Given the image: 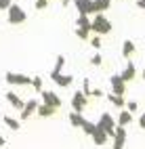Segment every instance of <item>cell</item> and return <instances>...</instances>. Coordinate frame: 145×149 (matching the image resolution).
Listing matches in <instances>:
<instances>
[{"label": "cell", "mask_w": 145, "mask_h": 149, "mask_svg": "<svg viewBox=\"0 0 145 149\" xmlns=\"http://www.w3.org/2000/svg\"><path fill=\"white\" fill-rule=\"evenodd\" d=\"M93 32H97L99 36H105V34H109L112 32V23H109V19L105 17L103 13H99V15H95V19H93Z\"/></svg>", "instance_id": "cell-1"}, {"label": "cell", "mask_w": 145, "mask_h": 149, "mask_svg": "<svg viewBox=\"0 0 145 149\" xmlns=\"http://www.w3.org/2000/svg\"><path fill=\"white\" fill-rule=\"evenodd\" d=\"M6 13H8V23H11V25H21V23H25V19H27L25 11L19 4H11Z\"/></svg>", "instance_id": "cell-2"}, {"label": "cell", "mask_w": 145, "mask_h": 149, "mask_svg": "<svg viewBox=\"0 0 145 149\" xmlns=\"http://www.w3.org/2000/svg\"><path fill=\"white\" fill-rule=\"evenodd\" d=\"M4 80L11 84V86H30L32 84V78L25 76V74H15V72H6L4 74Z\"/></svg>", "instance_id": "cell-3"}, {"label": "cell", "mask_w": 145, "mask_h": 149, "mask_svg": "<svg viewBox=\"0 0 145 149\" xmlns=\"http://www.w3.org/2000/svg\"><path fill=\"white\" fill-rule=\"evenodd\" d=\"M99 124L105 132H107V136H114V132H116V126H118V122L114 120V116H109V113H101V118H99Z\"/></svg>", "instance_id": "cell-4"}, {"label": "cell", "mask_w": 145, "mask_h": 149, "mask_svg": "<svg viewBox=\"0 0 145 149\" xmlns=\"http://www.w3.org/2000/svg\"><path fill=\"white\" fill-rule=\"evenodd\" d=\"M40 97H42V103L53 107V109H59L61 107V99L57 93H51V91H40Z\"/></svg>", "instance_id": "cell-5"}, {"label": "cell", "mask_w": 145, "mask_h": 149, "mask_svg": "<svg viewBox=\"0 0 145 149\" xmlns=\"http://www.w3.org/2000/svg\"><path fill=\"white\" fill-rule=\"evenodd\" d=\"M86 99H89V97H86L82 91H76V93H74V97H72V109H74L76 113H82V111H84Z\"/></svg>", "instance_id": "cell-6"}, {"label": "cell", "mask_w": 145, "mask_h": 149, "mask_svg": "<svg viewBox=\"0 0 145 149\" xmlns=\"http://www.w3.org/2000/svg\"><path fill=\"white\" fill-rule=\"evenodd\" d=\"M124 145H126V130H124V126H116L112 149H124Z\"/></svg>", "instance_id": "cell-7"}, {"label": "cell", "mask_w": 145, "mask_h": 149, "mask_svg": "<svg viewBox=\"0 0 145 149\" xmlns=\"http://www.w3.org/2000/svg\"><path fill=\"white\" fill-rule=\"evenodd\" d=\"M36 109H38V101H36V99H30V101H25V105H23V109H21V113H19L21 122L30 120L32 113H36Z\"/></svg>", "instance_id": "cell-8"}, {"label": "cell", "mask_w": 145, "mask_h": 149, "mask_svg": "<svg viewBox=\"0 0 145 149\" xmlns=\"http://www.w3.org/2000/svg\"><path fill=\"white\" fill-rule=\"evenodd\" d=\"M91 139H93V143H95V145L103 147L105 143H107V139H109V136H107V132H105V130H103V128H101L99 124H95V132L91 134Z\"/></svg>", "instance_id": "cell-9"}, {"label": "cell", "mask_w": 145, "mask_h": 149, "mask_svg": "<svg viewBox=\"0 0 145 149\" xmlns=\"http://www.w3.org/2000/svg\"><path fill=\"white\" fill-rule=\"evenodd\" d=\"M109 84H112V93L114 95H124V93H126V82H124L120 76H112Z\"/></svg>", "instance_id": "cell-10"}, {"label": "cell", "mask_w": 145, "mask_h": 149, "mask_svg": "<svg viewBox=\"0 0 145 149\" xmlns=\"http://www.w3.org/2000/svg\"><path fill=\"white\" fill-rule=\"evenodd\" d=\"M51 80H53L57 86L67 88V86L74 82V76H67V74H53V72H51Z\"/></svg>", "instance_id": "cell-11"}, {"label": "cell", "mask_w": 145, "mask_h": 149, "mask_svg": "<svg viewBox=\"0 0 145 149\" xmlns=\"http://www.w3.org/2000/svg\"><path fill=\"white\" fill-rule=\"evenodd\" d=\"M74 6L78 8V15H91L93 13V0H74Z\"/></svg>", "instance_id": "cell-12"}, {"label": "cell", "mask_w": 145, "mask_h": 149, "mask_svg": "<svg viewBox=\"0 0 145 149\" xmlns=\"http://www.w3.org/2000/svg\"><path fill=\"white\" fill-rule=\"evenodd\" d=\"M135 76H137V67H135L132 61H128L126 67H124V72L120 74V78H122L124 82H130V80H135Z\"/></svg>", "instance_id": "cell-13"}, {"label": "cell", "mask_w": 145, "mask_h": 149, "mask_svg": "<svg viewBox=\"0 0 145 149\" xmlns=\"http://www.w3.org/2000/svg\"><path fill=\"white\" fill-rule=\"evenodd\" d=\"M6 101L11 103L15 109H19V111H21V109H23V105H25V101H23V99L19 97L17 93H13V91H8V93H6Z\"/></svg>", "instance_id": "cell-14"}, {"label": "cell", "mask_w": 145, "mask_h": 149, "mask_svg": "<svg viewBox=\"0 0 145 149\" xmlns=\"http://www.w3.org/2000/svg\"><path fill=\"white\" fill-rule=\"evenodd\" d=\"M109 6H112V0H93V13L95 15L105 13Z\"/></svg>", "instance_id": "cell-15"}, {"label": "cell", "mask_w": 145, "mask_h": 149, "mask_svg": "<svg viewBox=\"0 0 145 149\" xmlns=\"http://www.w3.org/2000/svg\"><path fill=\"white\" fill-rule=\"evenodd\" d=\"M107 101H109L114 107H118V109L126 107V101H124V97H122V95H114V93H109V95H107Z\"/></svg>", "instance_id": "cell-16"}, {"label": "cell", "mask_w": 145, "mask_h": 149, "mask_svg": "<svg viewBox=\"0 0 145 149\" xmlns=\"http://www.w3.org/2000/svg\"><path fill=\"white\" fill-rule=\"evenodd\" d=\"M76 25L86 29V32H91L93 27V19H89V15H78V19H76Z\"/></svg>", "instance_id": "cell-17"}, {"label": "cell", "mask_w": 145, "mask_h": 149, "mask_svg": "<svg viewBox=\"0 0 145 149\" xmlns=\"http://www.w3.org/2000/svg\"><path fill=\"white\" fill-rule=\"evenodd\" d=\"M67 120H70V124H72L74 128H82V124H84V116H82V113L72 111L70 116H67Z\"/></svg>", "instance_id": "cell-18"}, {"label": "cell", "mask_w": 145, "mask_h": 149, "mask_svg": "<svg viewBox=\"0 0 145 149\" xmlns=\"http://www.w3.org/2000/svg\"><path fill=\"white\" fill-rule=\"evenodd\" d=\"M130 122H132V113L126 111V109H122L118 113V126H128Z\"/></svg>", "instance_id": "cell-19"}, {"label": "cell", "mask_w": 145, "mask_h": 149, "mask_svg": "<svg viewBox=\"0 0 145 149\" xmlns=\"http://www.w3.org/2000/svg\"><path fill=\"white\" fill-rule=\"evenodd\" d=\"M36 113L40 116V118H51V116L55 113V109H53V107H48V105H44V103H42V105L38 103V109H36Z\"/></svg>", "instance_id": "cell-20"}, {"label": "cell", "mask_w": 145, "mask_h": 149, "mask_svg": "<svg viewBox=\"0 0 145 149\" xmlns=\"http://www.w3.org/2000/svg\"><path fill=\"white\" fill-rule=\"evenodd\" d=\"M122 55L126 57V59L135 55V42H132V40H124V44H122Z\"/></svg>", "instance_id": "cell-21"}, {"label": "cell", "mask_w": 145, "mask_h": 149, "mask_svg": "<svg viewBox=\"0 0 145 149\" xmlns=\"http://www.w3.org/2000/svg\"><path fill=\"white\" fill-rule=\"evenodd\" d=\"M2 120H4V124H6L8 128H11V130H19V128H21V122L15 120V118H11V116H4Z\"/></svg>", "instance_id": "cell-22"}, {"label": "cell", "mask_w": 145, "mask_h": 149, "mask_svg": "<svg viewBox=\"0 0 145 149\" xmlns=\"http://www.w3.org/2000/svg\"><path fill=\"white\" fill-rule=\"evenodd\" d=\"M63 65H65V57H63V55H57V61H55V67H53V74H61Z\"/></svg>", "instance_id": "cell-23"}, {"label": "cell", "mask_w": 145, "mask_h": 149, "mask_svg": "<svg viewBox=\"0 0 145 149\" xmlns=\"http://www.w3.org/2000/svg\"><path fill=\"white\" fill-rule=\"evenodd\" d=\"M82 130H84V134H93L95 132V122H91V120H86V118H84V124H82Z\"/></svg>", "instance_id": "cell-24"}, {"label": "cell", "mask_w": 145, "mask_h": 149, "mask_svg": "<svg viewBox=\"0 0 145 149\" xmlns=\"http://www.w3.org/2000/svg\"><path fill=\"white\" fill-rule=\"evenodd\" d=\"M32 86L36 88L38 93H40V91H44V88H42V78H40V76H34V78H32Z\"/></svg>", "instance_id": "cell-25"}, {"label": "cell", "mask_w": 145, "mask_h": 149, "mask_svg": "<svg viewBox=\"0 0 145 149\" xmlns=\"http://www.w3.org/2000/svg\"><path fill=\"white\" fill-rule=\"evenodd\" d=\"M82 93L86 97H91L93 95V88H91V82H89V78H84V82H82Z\"/></svg>", "instance_id": "cell-26"}, {"label": "cell", "mask_w": 145, "mask_h": 149, "mask_svg": "<svg viewBox=\"0 0 145 149\" xmlns=\"http://www.w3.org/2000/svg\"><path fill=\"white\" fill-rule=\"evenodd\" d=\"M76 36L80 38V40H89V32H86V29H82V27H76Z\"/></svg>", "instance_id": "cell-27"}, {"label": "cell", "mask_w": 145, "mask_h": 149, "mask_svg": "<svg viewBox=\"0 0 145 149\" xmlns=\"http://www.w3.org/2000/svg\"><path fill=\"white\" fill-rule=\"evenodd\" d=\"M91 46L95 48V51H99V48H101V36H95V38H91Z\"/></svg>", "instance_id": "cell-28"}, {"label": "cell", "mask_w": 145, "mask_h": 149, "mask_svg": "<svg viewBox=\"0 0 145 149\" xmlns=\"http://www.w3.org/2000/svg\"><path fill=\"white\" fill-rule=\"evenodd\" d=\"M34 6L38 8V11H44V8H48V0H36Z\"/></svg>", "instance_id": "cell-29"}, {"label": "cell", "mask_w": 145, "mask_h": 149, "mask_svg": "<svg viewBox=\"0 0 145 149\" xmlns=\"http://www.w3.org/2000/svg\"><path fill=\"white\" fill-rule=\"evenodd\" d=\"M103 63V59H101V55L97 53V55H93V59H91V65H95V67H99Z\"/></svg>", "instance_id": "cell-30"}, {"label": "cell", "mask_w": 145, "mask_h": 149, "mask_svg": "<svg viewBox=\"0 0 145 149\" xmlns=\"http://www.w3.org/2000/svg\"><path fill=\"white\" fill-rule=\"evenodd\" d=\"M139 109V105H137V101H128L126 103V111H130V113H135Z\"/></svg>", "instance_id": "cell-31"}, {"label": "cell", "mask_w": 145, "mask_h": 149, "mask_svg": "<svg viewBox=\"0 0 145 149\" xmlns=\"http://www.w3.org/2000/svg\"><path fill=\"white\" fill-rule=\"evenodd\" d=\"M11 4H13V0H0V11H8Z\"/></svg>", "instance_id": "cell-32"}, {"label": "cell", "mask_w": 145, "mask_h": 149, "mask_svg": "<svg viewBox=\"0 0 145 149\" xmlns=\"http://www.w3.org/2000/svg\"><path fill=\"white\" fill-rule=\"evenodd\" d=\"M139 126H141L143 130H145V111H143V113L139 116Z\"/></svg>", "instance_id": "cell-33"}, {"label": "cell", "mask_w": 145, "mask_h": 149, "mask_svg": "<svg viewBox=\"0 0 145 149\" xmlns=\"http://www.w3.org/2000/svg\"><path fill=\"white\" fill-rule=\"evenodd\" d=\"M93 97H103V91H101V88H95V91H93Z\"/></svg>", "instance_id": "cell-34"}, {"label": "cell", "mask_w": 145, "mask_h": 149, "mask_svg": "<svg viewBox=\"0 0 145 149\" xmlns=\"http://www.w3.org/2000/svg\"><path fill=\"white\" fill-rule=\"evenodd\" d=\"M137 6L141 8V11H145V0H137Z\"/></svg>", "instance_id": "cell-35"}, {"label": "cell", "mask_w": 145, "mask_h": 149, "mask_svg": "<svg viewBox=\"0 0 145 149\" xmlns=\"http://www.w3.org/2000/svg\"><path fill=\"white\" fill-rule=\"evenodd\" d=\"M4 145H6V139H4V136H0V147H4Z\"/></svg>", "instance_id": "cell-36"}, {"label": "cell", "mask_w": 145, "mask_h": 149, "mask_svg": "<svg viewBox=\"0 0 145 149\" xmlns=\"http://www.w3.org/2000/svg\"><path fill=\"white\" fill-rule=\"evenodd\" d=\"M61 2H63V6H67L70 2H74V0H61Z\"/></svg>", "instance_id": "cell-37"}, {"label": "cell", "mask_w": 145, "mask_h": 149, "mask_svg": "<svg viewBox=\"0 0 145 149\" xmlns=\"http://www.w3.org/2000/svg\"><path fill=\"white\" fill-rule=\"evenodd\" d=\"M143 78H145V67H143Z\"/></svg>", "instance_id": "cell-38"}]
</instances>
